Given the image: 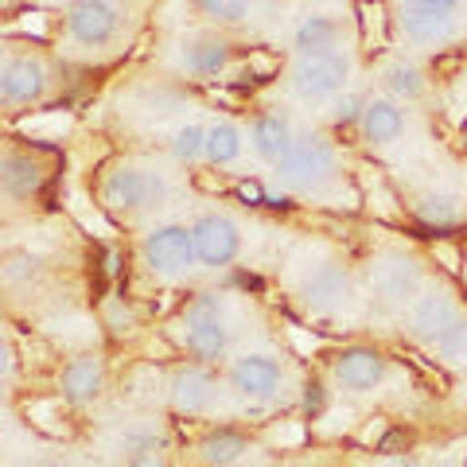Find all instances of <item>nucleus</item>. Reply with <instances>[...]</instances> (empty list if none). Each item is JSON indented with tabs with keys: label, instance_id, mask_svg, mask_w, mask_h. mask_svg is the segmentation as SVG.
<instances>
[{
	"label": "nucleus",
	"instance_id": "nucleus-1",
	"mask_svg": "<svg viewBox=\"0 0 467 467\" xmlns=\"http://www.w3.org/2000/svg\"><path fill=\"white\" fill-rule=\"evenodd\" d=\"M180 347L199 362H218L230 350V324H226V296L199 292L180 308Z\"/></svg>",
	"mask_w": 467,
	"mask_h": 467
},
{
	"label": "nucleus",
	"instance_id": "nucleus-2",
	"mask_svg": "<svg viewBox=\"0 0 467 467\" xmlns=\"http://www.w3.org/2000/svg\"><path fill=\"white\" fill-rule=\"evenodd\" d=\"M101 202L113 214H149L168 202V180L156 168L121 164L106 175L101 183Z\"/></svg>",
	"mask_w": 467,
	"mask_h": 467
},
{
	"label": "nucleus",
	"instance_id": "nucleus-3",
	"mask_svg": "<svg viewBox=\"0 0 467 467\" xmlns=\"http://www.w3.org/2000/svg\"><path fill=\"white\" fill-rule=\"evenodd\" d=\"M350 78V55L339 51H316V55H296L292 63V94L304 101H327L335 94H343V86Z\"/></svg>",
	"mask_w": 467,
	"mask_h": 467
},
{
	"label": "nucleus",
	"instance_id": "nucleus-4",
	"mask_svg": "<svg viewBox=\"0 0 467 467\" xmlns=\"http://www.w3.org/2000/svg\"><path fill=\"white\" fill-rule=\"evenodd\" d=\"M281 175L296 192H324L335 180V144L324 133H300L281 164Z\"/></svg>",
	"mask_w": 467,
	"mask_h": 467
},
{
	"label": "nucleus",
	"instance_id": "nucleus-5",
	"mask_svg": "<svg viewBox=\"0 0 467 467\" xmlns=\"http://www.w3.org/2000/svg\"><path fill=\"white\" fill-rule=\"evenodd\" d=\"M420 285H425V269H420V261L405 250H389L370 265V288L386 308H405V304H413L420 296Z\"/></svg>",
	"mask_w": 467,
	"mask_h": 467
},
{
	"label": "nucleus",
	"instance_id": "nucleus-6",
	"mask_svg": "<svg viewBox=\"0 0 467 467\" xmlns=\"http://www.w3.org/2000/svg\"><path fill=\"white\" fill-rule=\"evenodd\" d=\"M140 257H144V269L156 273V276H183L199 261L192 226H175L171 223V226L149 230L144 234V242H140Z\"/></svg>",
	"mask_w": 467,
	"mask_h": 467
},
{
	"label": "nucleus",
	"instance_id": "nucleus-7",
	"mask_svg": "<svg viewBox=\"0 0 467 467\" xmlns=\"http://www.w3.org/2000/svg\"><path fill=\"white\" fill-rule=\"evenodd\" d=\"M121 8L109 0H70L67 8V36L82 47H106L121 36Z\"/></svg>",
	"mask_w": 467,
	"mask_h": 467
},
{
	"label": "nucleus",
	"instance_id": "nucleus-8",
	"mask_svg": "<svg viewBox=\"0 0 467 467\" xmlns=\"http://www.w3.org/2000/svg\"><path fill=\"white\" fill-rule=\"evenodd\" d=\"M192 234H195L199 265H207V269H226L242 254V230L230 214H218V211L199 214L192 223Z\"/></svg>",
	"mask_w": 467,
	"mask_h": 467
},
{
	"label": "nucleus",
	"instance_id": "nucleus-9",
	"mask_svg": "<svg viewBox=\"0 0 467 467\" xmlns=\"http://www.w3.org/2000/svg\"><path fill=\"white\" fill-rule=\"evenodd\" d=\"M43 94H47V67H43V58L8 51L5 63H0V101H5V109L32 106Z\"/></svg>",
	"mask_w": 467,
	"mask_h": 467
},
{
	"label": "nucleus",
	"instance_id": "nucleus-10",
	"mask_svg": "<svg viewBox=\"0 0 467 467\" xmlns=\"http://www.w3.org/2000/svg\"><path fill=\"white\" fill-rule=\"evenodd\" d=\"M398 32L413 43V47H436L444 51V43L456 36V24H451V12L444 8H432V5H420V0H405L398 8Z\"/></svg>",
	"mask_w": 467,
	"mask_h": 467
},
{
	"label": "nucleus",
	"instance_id": "nucleus-11",
	"mask_svg": "<svg viewBox=\"0 0 467 467\" xmlns=\"http://www.w3.org/2000/svg\"><path fill=\"white\" fill-rule=\"evenodd\" d=\"M331 374H335V382H339L343 389H350V393H370L374 386L386 382L389 358L374 347H347V350L335 355Z\"/></svg>",
	"mask_w": 467,
	"mask_h": 467
},
{
	"label": "nucleus",
	"instance_id": "nucleus-12",
	"mask_svg": "<svg viewBox=\"0 0 467 467\" xmlns=\"http://www.w3.org/2000/svg\"><path fill=\"white\" fill-rule=\"evenodd\" d=\"M230 386L250 401H273L285 386V367L273 355H242L230 367Z\"/></svg>",
	"mask_w": 467,
	"mask_h": 467
},
{
	"label": "nucleus",
	"instance_id": "nucleus-13",
	"mask_svg": "<svg viewBox=\"0 0 467 467\" xmlns=\"http://www.w3.org/2000/svg\"><path fill=\"white\" fill-rule=\"evenodd\" d=\"M171 409L183 417H202L218 405V378L207 367H180L168 386Z\"/></svg>",
	"mask_w": 467,
	"mask_h": 467
},
{
	"label": "nucleus",
	"instance_id": "nucleus-14",
	"mask_svg": "<svg viewBox=\"0 0 467 467\" xmlns=\"http://www.w3.org/2000/svg\"><path fill=\"white\" fill-rule=\"evenodd\" d=\"M234 58V43L214 36V32H192L180 39V63L187 75H199V78H214L223 75Z\"/></svg>",
	"mask_w": 467,
	"mask_h": 467
},
{
	"label": "nucleus",
	"instance_id": "nucleus-15",
	"mask_svg": "<svg viewBox=\"0 0 467 467\" xmlns=\"http://www.w3.org/2000/svg\"><path fill=\"white\" fill-rule=\"evenodd\" d=\"M347 296H350V276L339 261H324V265H316L312 273H304V281H300V300L308 304L312 312L343 308Z\"/></svg>",
	"mask_w": 467,
	"mask_h": 467
},
{
	"label": "nucleus",
	"instance_id": "nucleus-16",
	"mask_svg": "<svg viewBox=\"0 0 467 467\" xmlns=\"http://www.w3.org/2000/svg\"><path fill=\"white\" fill-rule=\"evenodd\" d=\"M456 319H460V308H456V300H451V292L429 288V292H420V296L413 300L409 327H413V335L420 343H436L451 324H456Z\"/></svg>",
	"mask_w": 467,
	"mask_h": 467
},
{
	"label": "nucleus",
	"instance_id": "nucleus-17",
	"mask_svg": "<svg viewBox=\"0 0 467 467\" xmlns=\"http://www.w3.org/2000/svg\"><path fill=\"white\" fill-rule=\"evenodd\" d=\"M58 386H63V398L70 405H90L101 398V389H106V358L101 355H78L70 358L63 367V378H58Z\"/></svg>",
	"mask_w": 467,
	"mask_h": 467
},
{
	"label": "nucleus",
	"instance_id": "nucleus-18",
	"mask_svg": "<svg viewBox=\"0 0 467 467\" xmlns=\"http://www.w3.org/2000/svg\"><path fill=\"white\" fill-rule=\"evenodd\" d=\"M250 140H254V152L265 160V164H276L281 168L288 152H292V144H296V133H292V121L285 113H257L254 117V125H250Z\"/></svg>",
	"mask_w": 467,
	"mask_h": 467
},
{
	"label": "nucleus",
	"instance_id": "nucleus-19",
	"mask_svg": "<svg viewBox=\"0 0 467 467\" xmlns=\"http://www.w3.org/2000/svg\"><path fill=\"white\" fill-rule=\"evenodd\" d=\"M0 183L12 199H27L36 195L43 183H47V168L43 160H36L32 149H5V160H0Z\"/></svg>",
	"mask_w": 467,
	"mask_h": 467
},
{
	"label": "nucleus",
	"instance_id": "nucleus-20",
	"mask_svg": "<svg viewBox=\"0 0 467 467\" xmlns=\"http://www.w3.org/2000/svg\"><path fill=\"white\" fill-rule=\"evenodd\" d=\"M339 39H343V24L335 20V16L316 12V16H304L296 24V32H292V47H296V55L339 51Z\"/></svg>",
	"mask_w": 467,
	"mask_h": 467
},
{
	"label": "nucleus",
	"instance_id": "nucleus-21",
	"mask_svg": "<svg viewBox=\"0 0 467 467\" xmlns=\"http://www.w3.org/2000/svg\"><path fill=\"white\" fill-rule=\"evenodd\" d=\"M358 129H362V137H367L370 144H393L405 133V113L393 106V101L374 98V101H367V113H362Z\"/></svg>",
	"mask_w": 467,
	"mask_h": 467
},
{
	"label": "nucleus",
	"instance_id": "nucleus-22",
	"mask_svg": "<svg viewBox=\"0 0 467 467\" xmlns=\"http://www.w3.org/2000/svg\"><path fill=\"white\" fill-rule=\"evenodd\" d=\"M382 86H386V94H393L398 101H420L429 94L425 70L405 63V58H389V63L382 67Z\"/></svg>",
	"mask_w": 467,
	"mask_h": 467
},
{
	"label": "nucleus",
	"instance_id": "nucleus-23",
	"mask_svg": "<svg viewBox=\"0 0 467 467\" xmlns=\"http://www.w3.org/2000/svg\"><path fill=\"white\" fill-rule=\"evenodd\" d=\"M245 451H250V441L234 429H218L211 436H202L199 444V456L207 467H238L245 460Z\"/></svg>",
	"mask_w": 467,
	"mask_h": 467
},
{
	"label": "nucleus",
	"instance_id": "nucleus-24",
	"mask_svg": "<svg viewBox=\"0 0 467 467\" xmlns=\"http://www.w3.org/2000/svg\"><path fill=\"white\" fill-rule=\"evenodd\" d=\"M242 156V129L234 121H214L207 125V164L226 168Z\"/></svg>",
	"mask_w": 467,
	"mask_h": 467
},
{
	"label": "nucleus",
	"instance_id": "nucleus-25",
	"mask_svg": "<svg viewBox=\"0 0 467 467\" xmlns=\"http://www.w3.org/2000/svg\"><path fill=\"white\" fill-rule=\"evenodd\" d=\"M413 214H417L425 226H432V230H448V226H456V223H460V202L451 199V195L429 192V195H417Z\"/></svg>",
	"mask_w": 467,
	"mask_h": 467
},
{
	"label": "nucleus",
	"instance_id": "nucleus-26",
	"mask_svg": "<svg viewBox=\"0 0 467 467\" xmlns=\"http://www.w3.org/2000/svg\"><path fill=\"white\" fill-rule=\"evenodd\" d=\"M358 27H362V43L367 51H386L389 43V16L382 0H358Z\"/></svg>",
	"mask_w": 467,
	"mask_h": 467
},
{
	"label": "nucleus",
	"instance_id": "nucleus-27",
	"mask_svg": "<svg viewBox=\"0 0 467 467\" xmlns=\"http://www.w3.org/2000/svg\"><path fill=\"white\" fill-rule=\"evenodd\" d=\"M160 444H164V432H160L156 420H133V425H125L117 432V451H121V460L137 456V451L160 448Z\"/></svg>",
	"mask_w": 467,
	"mask_h": 467
},
{
	"label": "nucleus",
	"instance_id": "nucleus-28",
	"mask_svg": "<svg viewBox=\"0 0 467 467\" xmlns=\"http://www.w3.org/2000/svg\"><path fill=\"white\" fill-rule=\"evenodd\" d=\"M171 156L180 160V164H199V160H207V125H183L180 133L171 137Z\"/></svg>",
	"mask_w": 467,
	"mask_h": 467
},
{
	"label": "nucleus",
	"instance_id": "nucleus-29",
	"mask_svg": "<svg viewBox=\"0 0 467 467\" xmlns=\"http://www.w3.org/2000/svg\"><path fill=\"white\" fill-rule=\"evenodd\" d=\"M195 12L202 20L211 24H242L245 16H250L254 0H192Z\"/></svg>",
	"mask_w": 467,
	"mask_h": 467
},
{
	"label": "nucleus",
	"instance_id": "nucleus-30",
	"mask_svg": "<svg viewBox=\"0 0 467 467\" xmlns=\"http://www.w3.org/2000/svg\"><path fill=\"white\" fill-rule=\"evenodd\" d=\"M245 78L250 82H273V78H281V70H285V58L269 51V47H250L245 51Z\"/></svg>",
	"mask_w": 467,
	"mask_h": 467
},
{
	"label": "nucleus",
	"instance_id": "nucleus-31",
	"mask_svg": "<svg viewBox=\"0 0 467 467\" xmlns=\"http://www.w3.org/2000/svg\"><path fill=\"white\" fill-rule=\"evenodd\" d=\"M401 362H405V367L420 378V382H425V389H429V393H441V398H444V393L451 389V378H448L441 367H436V362H429L425 355H417V350H405Z\"/></svg>",
	"mask_w": 467,
	"mask_h": 467
},
{
	"label": "nucleus",
	"instance_id": "nucleus-32",
	"mask_svg": "<svg viewBox=\"0 0 467 467\" xmlns=\"http://www.w3.org/2000/svg\"><path fill=\"white\" fill-rule=\"evenodd\" d=\"M432 347L441 350L444 358H467V316H460L456 324H451Z\"/></svg>",
	"mask_w": 467,
	"mask_h": 467
},
{
	"label": "nucleus",
	"instance_id": "nucleus-33",
	"mask_svg": "<svg viewBox=\"0 0 467 467\" xmlns=\"http://www.w3.org/2000/svg\"><path fill=\"white\" fill-rule=\"evenodd\" d=\"M362 113H367V101H362L358 94H343L339 101H335V109H331V125L335 129L362 125Z\"/></svg>",
	"mask_w": 467,
	"mask_h": 467
},
{
	"label": "nucleus",
	"instance_id": "nucleus-34",
	"mask_svg": "<svg viewBox=\"0 0 467 467\" xmlns=\"http://www.w3.org/2000/svg\"><path fill=\"white\" fill-rule=\"evenodd\" d=\"M192 183H195V192H202V195H223V192H234V183H238V180H230L226 171H218L211 164V168L192 171Z\"/></svg>",
	"mask_w": 467,
	"mask_h": 467
},
{
	"label": "nucleus",
	"instance_id": "nucleus-35",
	"mask_svg": "<svg viewBox=\"0 0 467 467\" xmlns=\"http://www.w3.org/2000/svg\"><path fill=\"white\" fill-rule=\"evenodd\" d=\"M432 257H436V265H441L444 273H451V276H460L463 273V250L451 238H432Z\"/></svg>",
	"mask_w": 467,
	"mask_h": 467
},
{
	"label": "nucleus",
	"instance_id": "nucleus-36",
	"mask_svg": "<svg viewBox=\"0 0 467 467\" xmlns=\"http://www.w3.org/2000/svg\"><path fill=\"white\" fill-rule=\"evenodd\" d=\"M36 273H39V261H36L32 254H8V261H5V276H8V285L32 281Z\"/></svg>",
	"mask_w": 467,
	"mask_h": 467
},
{
	"label": "nucleus",
	"instance_id": "nucleus-37",
	"mask_svg": "<svg viewBox=\"0 0 467 467\" xmlns=\"http://www.w3.org/2000/svg\"><path fill=\"white\" fill-rule=\"evenodd\" d=\"M234 195H238L242 202H250V207H265L269 202V192L261 187V180H238L234 183Z\"/></svg>",
	"mask_w": 467,
	"mask_h": 467
},
{
	"label": "nucleus",
	"instance_id": "nucleus-38",
	"mask_svg": "<svg viewBox=\"0 0 467 467\" xmlns=\"http://www.w3.org/2000/svg\"><path fill=\"white\" fill-rule=\"evenodd\" d=\"M398 448H409V432L389 425V432L382 436V444H378L374 451H382V456H398Z\"/></svg>",
	"mask_w": 467,
	"mask_h": 467
},
{
	"label": "nucleus",
	"instance_id": "nucleus-39",
	"mask_svg": "<svg viewBox=\"0 0 467 467\" xmlns=\"http://www.w3.org/2000/svg\"><path fill=\"white\" fill-rule=\"evenodd\" d=\"M125 467H171L168 456L160 448H149V451H137V456H129Z\"/></svg>",
	"mask_w": 467,
	"mask_h": 467
},
{
	"label": "nucleus",
	"instance_id": "nucleus-40",
	"mask_svg": "<svg viewBox=\"0 0 467 467\" xmlns=\"http://www.w3.org/2000/svg\"><path fill=\"white\" fill-rule=\"evenodd\" d=\"M109 327H113L117 335H121V331L129 335V331H133V327H137V319H133V312H129V308L121 312V304H117V300H113V304H109Z\"/></svg>",
	"mask_w": 467,
	"mask_h": 467
},
{
	"label": "nucleus",
	"instance_id": "nucleus-41",
	"mask_svg": "<svg viewBox=\"0 0 467 467\" xmlns=\"http://www.w3.org/2000/svg\"><path fill=\"white\" fill-rule=\"evenodd\" d=\"M324 386H319V382H308V386H304V413H308V417H319V409H324Z\"/></svg>",
	"mask_w": 467,
	"mask_h": 467
},
{
	"label": "nucleus",
	"instance_id": "nucleus-42",
	"mask_svg": "<svg viewBox=\"0 0 467 467\" xmlns=\"http://www.w3.org/2000/svg\"><path fill=\"white\" fill-rule=\"evenodd\" d=\"M386 432H389V425H386V417H374V420H370V425H367V429H362V436H358V441H362V444H367V448H370V444L378 448V444H382V436H386Z\"/></svg>",
	"mask_w": 467,
	"mask_h": 467
},
{
	"label": "nucleus",
	"instance_id": "nucleus-43",
	"mask_svg": "<svg viewBox=\"0 0 467 467\" xmlns=\"http://www.w3.org/2000/svg\"><path fill=\"white\" fill-rule=\"evenodd\" d=\"M463 63V51H456V55H444V58H436V75H441V78H448V75H456V67Z\"/></svg>",
	"mask_w": 467,
	"mask_h": 467
},
{
	"label": "nucleus",
	"instance_id": "nucleus-44",
	"mask_svg": "<svg viewBox=\"0 0 467 467\" xmlns=\"http://www.w3.org/2000/svg\"><path fill=\"white\" fill-rule=\"evenodd\" d=\"M16 343H12V339H5V378H8V382H12V378H16Z\"/></svg>",
	"mask_w": 467,
	"mask_h": 467
},
{
	"label": "nucleus",
	"instance_id": "nucleus-45",
	"mask_svg": "<svg viewBox=\"0 0 467 467\" xmlns=\"http://www.w3.org/2000/svg\"><path fill=\"white\" fill-rule=\"evenodd\" d=\"M378 467H420L413 456H386L382 463H378Z\"/></svg>",
	"mask_w": 467,
	"mask_h": 467
},
{
	"label": "nucleus",
	"instance_id": "nucleus-46",
	"mask_svg": "<svg viewBox=\"0 0 467 467\" xmlns=\"http://www.w3.org/2000/svg\"><path fill=\"white\" fill-rule=\"evenodd\" d=\"M420 5H432V8H444V12H451L460 5V0H420Z\"/></svg>",
	"mask_w": 467,
	"mask_h": 467
},
{
	"label": "nucleus",
	"instance_id": "nucleus-47",
	"mask_svg": "<svg viewBox=\"0 0 467 467\" xmlns=\"http://www.w3.org/2000/svg\"><path fill=\"white\" fill-rule=\"evenodd\" d=\"M24 467H70L63 460H32V463H24Z\"/></svg>",
	"mask_w": 467,
	"mask_h": 467
},
{
	"label": "nucleus",
	"instance_id": "nucleus-48",
	"mask_svg": "<svg viewBox=\"0 0 467 467\" xmlns=\"http://www.w3.org/2000/svg\"><path fill=\"white\" fill-rule=\"evenodd\" d=\"M460 149H463V152H467V125H463V129H460Z\"/></svg>",
	"mask_w": 467,
	"mask_h": 467
}]
</instances>
